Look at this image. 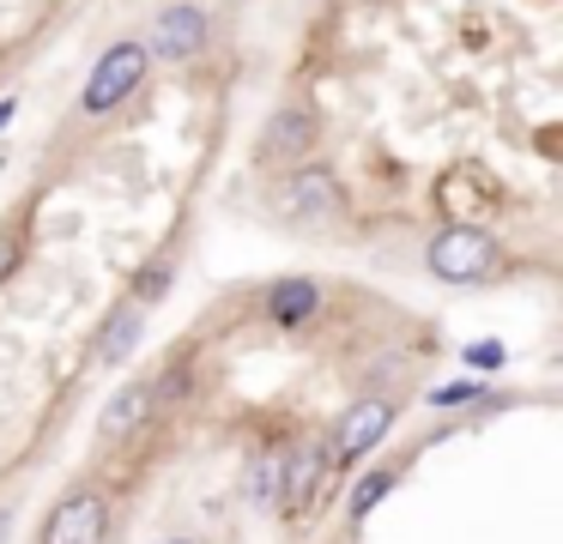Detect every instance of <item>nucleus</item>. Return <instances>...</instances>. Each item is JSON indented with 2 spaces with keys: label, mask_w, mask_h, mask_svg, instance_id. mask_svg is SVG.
<instances>
[{
  "label": "nucleus",
  "mask_w": 563,
  "mask_h": 544,
  "mask_svg": "<svg viewBox=\"0 0 563 544\" xmlns=\"http://www.w3.org/2000/svg\"><path fill=\"white\" fill-rule=\"evenodd\" d=\"M146 43L140 36H122V43H110L103 48V60L91 67V85H86V97H79V109L86 115H110L115 103H128V91H134L140 79H146Z\"/></svg>",
  "instance_id": "f257e3e1"
},
{
  "label": "nucleus",
  "mask_w": 563,
  "mask_h": 544,
  "mask_svg": "<svg viewBox=\"0 0 563 544\" xmlns=\"http://www.w3.org/2000/svg\"><path fill=\"white\" fill-rule=\"evenodd\" d=\"M497 266V242L478 224H449L437 242H430V273L449 278V285H473Z\"/></svg>",
  "instance_id": "f03ea898"
},
{
  "label": "nucleus",
  "mask_w": 563,
  "mask_h": 544,
  "mask_svg": "<svg viewBox=\"0 0 563 544\" xmlns=\"http://www.w3.org/2000/svg\"><path fill=\"white\" fill-rule=\"evenodd\" d=\"M279 218H291V224H328V218H340V181L328 169L291 176L279 193Z\"/></svg>",
  "instance_id": "7ed1b4c3"
},
{
  "label": "nucleus",
  "mask_w": 563,
  "mask_h": 544,
  "mask_svg": "<svg viewBox=\"0 0 563 544\" xmlns=\"http://www.w3.org/2000/svg\"><path fill=\"white\" fill-rule=\"evenodd\" d=\"M103 532H110V508H103V496L79 490V496H67V502L49 514L43 544H103Z\"/></svg>",
  "instance_id": "20e7f679"
},
{
  "label": "nucleus",
  "mask_w": 563,
  "mask_h": 544,
  "mask_svg": "<svg viewBox=\"0 0 563 544\" xmlns=\"http://www.w3.org/2000/svg\"><path fill=\"white\" fill-rule=\"evenodd\" d=\"M321 484H328V447H321V442H297V454L279 459V502L291 508V514H303V508L316 502Z\"/></svg>",
  "instance_id": "39448f33"
},
{
  "label": "nucleus",
  "mask_w": 563,
  "mask_h": 544,
  "mask_svg": "<svg viewBox=\"0 0 563 544\" xmlns=\"http://www.w3.org/2000/svg\"><path fill=\"white\" fill-rule=\"evenodd\" d=\"M200 43H207V12H200V7H164L158 24H152L146 55L188 60V55H200Z\"/></svg>",
  "instance_id": "423d86ee"
},
{
  "label": "nucleus",
  "mask_w": 563,
  "mask_h": 544,
  "mask_svg": "<svg viewBox=\"0 0 563 544\" xmlns=\"http://www.w3.org/2000/svg\"><path fill=\"white\" fill-rule=\"evenodd\" d=\"M388 423H394L388 399H357V406L340 418V435H333V447H340V459H364L369 447H376L382 435H388Z\"/></svg>",
  "instance_id": "0eeeda50"
},
{
  "label": "nucleus",
  "mask_w": 563,
  "mask_h": 544,
  "mask_svg": "<svg viewBox=\"0 0 563 544\" xmlns=\"http://www.w3.org/2000/svg\"><path fill=\"white\" fill-rule=\"evenodd\" d=\"M316 309H321V285H316V278H279V285L267 290L273 326H303Z\"/></svg>",
  "instance_id": "6e6552de"
},
{
  "label": "nucleus",
  "mask_w": 563,
  "mask_h": 544,
  "mask_svg": "<svg viewBox=\"0 0 563 544\" xmlns=\"http://www.w3.org/2000/svg\"><path fill=\"white\" fill-rule=\"evenodd\" d=\"M146 411H152V381H128L122 393L103 406V435L115 442V435L140 430V423H146Z\"/></svg>",
  "instance_id": "1a4fd4ad"
},
{
  "label": "nucleus",
  "mask_w": 563,
  "mask_h": 544,
  "mask_svg": "<svg viewBox=\"0 0 563 544\" xmlns=\"http://www.w3.org/2000/svg\"><path fill=\"white\" fill-rule=\"evenodd\" d=\"M267 145H273V152H285V157L309 152V145H316V115H309L303 103L279 109V115L267 121Z\"/></svg>",
  "instance_id": "9d476101"
},
{
  "label": "nucleus",
  "mask_w": 563,
  "mask_h": 544,
  "mask_svg": "<svg viewBox=\"0 0 563 544\" xmlns=\"http://www.w3.org/2000/svg\"><path fill=\"white\" fill-rule=\"evenodd\" d=\"M140 345V302L134 309H115L110 338H103V363H128V351Z\"/></svg>",
  "instance_id": "9b49d317"
},
{
  "label": "nucleus",
  "mask_w": 563,
  "mask_h": 544,
  "mask_svg": "<svg viewBox=\"0 0 563 544\" xmlns=\"http://www.w3.org/2000/svg\"><path fill=\"white\" fill-rule=\"evenodd\" d=\"M388 490H394V471H369V478L352 490V520H369V508H376Z\"/></svg>",
  "instance_id": "f8f14e48"
},
{
  "label": "nucleus",
  "mask_w": 563,
  "mask_h": 544,
  "mask_svg": "<svg viewBox=\"0 0 563 544\" xmlns=\"http://www.w3.org/2000/svg\"><path fill=\"white\" fill-rule=\"evenodd\" d=\"M164 290H170V260H152L146 273H140V285H134V302H158Z\"/></svg>",
  "instance_id": "ddd939ff"
},
{
  "label": "nucleus",
  "mask_w": 563,
  "mask_h": 544,
  "mask_svg": "<svg viewBox=\"0 0 563 544\" xmlns=\"http://www.w3.org/2000/svg\"><path fill=\"white\" fill-rule=\"evenodd\" d=\"M255 496H279V459H255Z\"/></svg>",
  "instance_id": "4468645a"
},
{
  "label": "nucleus",
  "mask_w": 563,
  "mask_h": 544,
  "mask_svg": "<svg viewBox=\"0 0 563 544\" xmlns=\"http://www.w3.org/2000/svg\"><path fill=\"white\" fill-rule=\"evenodd\" d=\"M461 399H478V381H449L430 393V406H461Z\"/></svg>",
  "instance_id": "2eb2a0df"
},
{
  "label": "nucleus",
  "mask_w": 563,
  "mask_h": 544,
  "mask_svg": "<svg viewBox=\"0 0 563 544\" xmlns=\"http://www.w3.org/2000/svg\"><path fill=\"white\" fill-rule=\"evenodd\" d=\"M13 266H19V236L0 230V278H13Z\"/></svg>",
  "instance_id": "dca6fc26"
},
{
  "label": "nucleus",
  "mask_w": 563,
  "mask_h": 544,
  "mask_svg": "<svg viewBox=\"0 0 563 544\" xmlns=\"http://www.w3.org/2000/svg\"><path fill=\"white\" fill-rule=\"evenodd\" d=\"M466 363H473V369H497V363H503V345H490V338H485V345L466 351Z\"/></svg>",
  "instance_id": "f3484780"
},
{
  "label": "nucleus",
  "mask_w": 563,
  "mask_h": 544,
  "mask_svg": "<svg viewBox=\"0 0 563 544\" xmlns=\"http://www.w3.org/2000/svg\"><path fill=\"white\" fill-rule=\"evenodd\" d=\"M7 121H13V97H0V127H7Z\"/></svg>",
  "instance_id": "a211bd4d"
},
{
  "label": "nucleus",
  "mask_w": 563,
  "mask_h": 544,
  "mask_svg": "<svg viewBox=\"0 0 563 544\" xmlns=\"http://www.w3.org/2000/svg\"><path fill=\"white\" fill-rule=\"evenodd\" d=\"M170 544H188V539H170Z\"/></svg>",
  "instance_id": "6ab92c4d"
}]
</instances>
